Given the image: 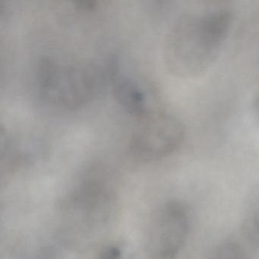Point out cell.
I'll list each match as a JSON object with an SVG mask.
<instances>
[{
  "instance_id": "9c48e42d",
  "label": "cell",
  "mask_w": 259,
  "mask_h": 259,
  "mask_svg": "<svg viewBox=\"0 0 259 259\" xmlns=\"http://www.w3.org/2000/svg\"><path fill=\"white\" fill-rule=\"evenodd\" d=\"M250 222H251V228L254 237L259 239V204L253 212Z\"/></svg>"
},
{
  "instance_id": "52a82bcc",
  "label": "cell",
  "mask_w": 259,
  "mask_h": 259,
  "mask_svg": "<svg viewBox=\"0 0 259 259\" xmlns=\"http://www.w3.org/2000/svg\"><path fill=\"white\" fill-rule=\"evenodd\" d=\"M210 259H251L245 248L236 241L227 240L215 248Z\"/></svg>"
},
{
  "instance_id": "ba28073f",
  "label": "cell",
  "mask_w": 259,
  "mask_h": 259,
  "mask_svg": "<svg viewBox=\"0 0 259 259\" xmlns=\"http://www.w3.org/2000/svg\"><path fill=\"white\" fill-rule=\"evenodd\" d=\"M121 251L117 247L110 246L101 253L100 259H120Z\"/></svg>"
},
{
  "instance_id": "3957f363",
  "label": "cell",
  "mask_w": 259,
  "mask_h": 259,
  "mask_svg": "<svg viewBox=\"0 0 259 259\" xmlns=\"http://www.w3.org/2000/svg\"><path fill=\"white\" fill-rule=\"evenodd\" d=\"M184 136V126L177 116L156 109L138 119L130 139V150L142 160H157L177 151Z\"/></svg>"
},
{
  "instance_id": "277c9868",
  "label": "cell",
  "mask_w": 259,
  "mask_h": 259,
  "mask_svg": "<svg viewBox=\"0 0 259 259\" xmlns=\"http://www.w3.org/2000/svg\"><path fill=\"white\" fill-rule=\"evenodd\" d=\"M105 171L94 167L79 180L67 197V216L92 227L108 220L114 193Z\"/></svg>"
},
{
  "instance_id": "7a4b0ae2",
  "label": "cell",
  "mask_w": 259,
  "mask_h": 259,
  "mask_svg": "<svg viewBox=\"0 0 259 259\" xmlns=\"http://www.w3.org/2000/svg\"><path fill=\"white\" fill-rule=\"evenodd\" d=\"M99 72L88 64H69L43 60L39 66L37 85L43 101L57 108H78L95 95Z\"/></svg>"
},
{
  "instance_id": "6da1fadb",
  "label": "cell",
  "mask_w": 259,
  "mask_h": 259,
  "mask_svg": "<svg viewBox=\"0 0 259 259\" xmlns=\"http://www.w3.org/2000/svg\"><path fill=\"white\" fill-rule=\"evenodd\" d=\"M227 7L200 9L180 16L166 37L165 61L171 73L194 77L216 60L231 28Z\"/></svg>"
},
{
  "instance_id": "30bf717a",
  "label": "cell",
  "mask_w": 259,
  "mask_h": 259,
  "mask_svg": "<svg viewBox=\"0 0 259 259\" xmlns=\"http://www.w3.org/2000/svg\"><path fill=\"white\" fill-rule=\"evenodd\" d=\"M256 112H257V115L259 119V94L258 96H257V101H256Z\"/></svg>"
},
{
  "instance_id": "8992f818",
  "label": "cell",
  "mask_w": 259,
  "mask_h": 259,
  "mask_svg": "<svg viewBox=\"0 0 259 259\" xmlns=\"http://www.w3.org/2000/svg\"><path fill=\"white\" fill-rule=\"evenodd\" d=\"M113 91L118 103L137 119L157 109L151 105L146 89L133 77L114 73Z\"/></svg>"
},
{
  "instance_id": "5b68a950",
  "label": "cell",
  "mask_w": 259,
  "mask_h": 259,
  "mask_svg": "<svg viewBox=\"0 0 259 259\" xmlns=\"http://www.w3.org/2000/svg\"><path fill=\"white\" fill-rule=\"evenodd\" d=\"M191 230L189 210L178 200L165 203L152 223L146 245V259H177Z\"/></svg>"
}]
</instances>
